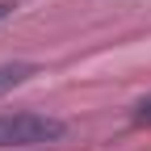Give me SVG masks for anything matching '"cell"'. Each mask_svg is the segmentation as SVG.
Wrapping results in <instances>:
<instances>
[{"instance_id": "2", "label": "cell", "mask_w": 151, "mask_h": 151, "mask_svg": "<svg viewBox=\"0 0 151 151\" xmlns=\"http://www.w3.org/2000/svg\"><path fill=\"white\" fill-rule=\"evenodd\" d=\"M29 76H38V63H4L0 67V97L13 92L17 84H25Z\"/></svg>"}, {"instance_id": "4", "label": "cell", "mask_w": 151, "mask_h": 151, "mask_svg": "<svg viewBox=\"0 0 151 151\" xmlns=\"http://www.w3.org/2000/svg\"><path fill=\"white\" fill-rule=\"evenodd\" d=\"M13 9H17V0H0V21H4V17H13Z\"/></svg>"}, {"instance_id": "1", "label": "cell", "mask_w": 151, "mask_h": 151, "mask_svg": "<svg viewBox=\"0 0 151 151\" xmlns=\"http://www.w3.org/2000/svg\"><path fill=\"white\" fill-rule=\"evenodd\" d=\"M63 122L50 113H0V147H42L63 139Z\"/></svg>"}, {"instance_id": "3", "label": "cell", "mask_w": 151, "mask_h": 151, "mask_svg": "<svg viewBox=\"0 0 151 151\" xmlns=\"http://www.w3.org/2000/svg\"><path fill=\"white\" fill-rule=\"evenodd\" d=\"M134 122H139V126H151V97H143V101L134 105Z\"/></svg>"}]
</instances>
